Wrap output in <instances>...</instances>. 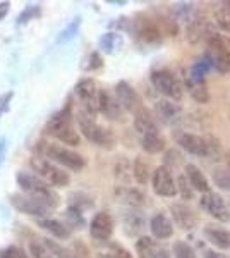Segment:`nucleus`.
<instances>
[{
	"mask_svg": "<svg viewBox=\"0 0 230 258\" xmlns=\"http://www.w3.org/2000/svg\"><path fill=\"white\" fill-rule=\"evenodd\" d=\"M174 140L184 152L191 153V155H196V157L215 159V157H218L221 153L220 143L213 138V136H199L189 131H175Z\"/></svg>",
	"mask_w": 230,
	"mask_h": 258,
	"instance_id": "obj_1",
	"label": "nucleus"
},
{
	"mask_svg": "<svg viewBox=\"0 0 230 258\" xmlns=\"http://www.w3.org/2000/svg\"><path fill=\"white\" fill-rule=\"evenodd\" d=\"M45 131H47V135L53 136L65 145H70V147H78L81 143V138H79L78 131L72 126V120H70V107H65L60 112H57L53 117H50L47 126H45Z\"/></svg>",
	"mask_w": 230,
	"mask_h": 258,
	"instance_id": "obj_2",
	"label": "nucleus"
},
{
	"mask_svg": "<svg viewBox=\"0 0 230 258\" xmlns=\"http://www.w3.org/2000/svg\"><path fill=\"white\" fill-rule=\"evenodd\" d=\"M18 186L23 189V193L31 195V197L41 200L50 209L58 205V197L55 191H52L47 186V182H43L41 179L33 172H26V170H19L18 176H16Z\"/></svg>",
	"mask_w": 230,
	"mask_h": 258,
	"instance_id": "obj_3",
	"label": "nucleus"
},
{
	"mask_svg": "<svg viewBox=\"0 0 230 258\" xmlns=\"http://www.w3.org/2000/svg\"><path fill=\"white\" fill-rule=\"evenodd\" d=\"M76 120H78L79 131H81L83 136H85L86 140H90L91 143L98 145V147H103V148H112L115 145L114 133H112L110 129L100 126L95 120V117L88 115L85 110L78 112Z\"/></svg>",
	"mask_w": 230,
	"mask_h": 258,
	"instance_id": "obj_4",
	"label": "nucleus"
},
{
	"mask_svg": "<svg viewBox=\"0 0 230 258\" xmlns=\"http://www.w3.org/2000/svg\"><path fill=\"white\" fill-rule=\"evenodd\" d=\"M31 169L41 181L50 186H55V188H65L70 182V176L64 169L57 167L53 162L43 159V157H33Z\"/></svg>",
	"mask_w": 230,
	"mask_h": 258,
	"instance_id": "obj_5",
	"label": "nucleus"
},
{
	"mask_svg": "<svg viewBox=\"0 0 230 258\" xmlns=\"http://www.w3.org/2000/svg\"><path fill=\"white\" fill-rule=\"evenodd\" d=\"M43 145H45L43 153L50 162L62 165V167H65L69 170H74V172L85 169L86 160L81 153L74 152V150H70L67 147H62V145H55V143H43Z\"/></svg>",
	"mask_w": 230,
	"mask_h": 258,
	"instance_id": "obj_6",
	"label": "nucleus"
},
{
	"mask_svg": "<svg viewBox=\"0 0 230 258\" xmlns=\"http://www.w3.org/2000/svg\"><path fill=\"white\" fill-rule=\"evenodd\" d=\"M151 85L153 88L163 95L167 100L179 102L184 97V86L182 83L175 78V74L169 69H157L151 73Z\"/></svg>",
	"mask_w": 230,
	"mask_h": 258,
	"instance_id": "obj_7",
	"label": "nucleus"
},
{
	"mask_svg": "<svg viewBox=\"0 0 230 258\" xmlns=\"http://www.w3.org/2000/svg\"><path fill=\"white\" fill-rule=\"evenodd\" d=\"M206 47H208V59L210 64L221 74L230 73V50L216 31H210L206 35Z\"/></svg>",
	"mask_w": 230,
	"mask_h": 258,
	"instance_id": "obj_8",
	"label": "nucleus"
},
{
	"mask_svg": "<svg viewBox=\"0 0 230 258\" xmlns=\"http://www.w3.org/2000/svg\"><path fill=\"white\" fill-rule=\"evenodd\" d=\"M182 86L186 88V91L191 95L194 102L198 103L210 102V91H208V85L204 81V71L199 66H194V68L187 71Z\"/></svg>",
	"mask_w": 230,
	"mask_h": 258,
	"instance_id": "obj_9",
	"label": "nucleus"
},
{
	"mask_svg": "<svg viewBox=\"0 0 230 258\" xmlns=\"http://www.w3.org/2000/svg\"><path fill=\"white\" fill-rule=\"evenodd\" d=\"M11 205L14 207L18 212H21V214L33 215V217H38V219H47L48 212L52 210L50 207L45 205L41 200L31 197V195H26V193L12 195V197H11Z\"/></svg>",
	"mask_w": 230,
	"mask_h": 258,
	"instance_id": "obj_10",
	"label": "nucleus"
},
{
	"mask_svg": "<svg viewBox=\"0 0 230 258\" xmlns=\"http://www.w3.org/2000/svg\"><path fill=\"white\" fill-rule=\"evenodd\" d=\"M74 90H76L78 98L81 100L83 110H85L88 115L95 117V115L98 114V93H100L96 83L91 80V78H85V80H81L78 83Z\"/></svg>",
	"mask_w": 230,
	"mask_h": 258,
	"instance_id": "obj_11",
	"label": "nucleus"
},
{
	"mask_svg": "<svg viewBox=\"0 0 230 258\" xmlns=\"http://www.w3.org/2000/svg\"><path fill=\"white\" fill-rule=\"evenodd\" d=\"M151 186L153 191L158 197L163 198H174L177 195V186H175V179L170 172L169 167L165 165H158L157 169H153L151 174Z\"/></svg>",
	"mask_w": 230,
	"mask_h": 258,
	"instance_id": "obj_12",
	"label": "nucleus"
},
{
	"mask_svg": "<svg viewBox=\"0 0 230 258\" xmlns=\"http://www.w3.org/2000/svg\"><path fill=\"white\" fill-rule=\"evenodd\" d=\"M114 95L119 102V105L122 107V110H127L131 112L132 115L136 114L139 109H143V100L137 95V91L132 88L129 83L125 81H119L115 85V90H114Z\"/></svg>",
	"mask_w": 230,
	"mask_h": 258,
	"instance_id": "obj_13",
	"label": "nucleus"
},
{
	"mask_svg": "<svg viewBox=\"0 0 230 258\" xmlns=\"http://www.w3.org/2000/svg\"><path fill=\"white\" fill-rule=\"evenodd\" d=\"M201 207L206 210V214H210L213 219H216L218 222H228L230 220V210L225 205V200L220 197L215 191H208L201 197Z\"/></svg>",
	"mask_w": 230,
	"mask_h": 258,
	"instance_id": "obj_14",
	"label": "nucleus"
},
{
	"mask_svg": "<svg viewBox=\"0 0 230 258\" xmlns=\"http://www.w3.org/2000/svg\"><path fill=\"white\" fill-rule=\"evenodd\" d=\"M90 234L96 241H107L114 234V219L108 212H98L90 222Z\"/></svg>",
	"mask_w": 230,
	"mask_h": 258,
	"instance_id": "obj_15",
	"label": "nucleus"
},
{
	"mask_svg": "<svg viewBox=\"0 0 230 258\" xmlns=\"http://www.w3.org/2000/svg\"><path fill=\"white\" fill-rule=\"evenodd\" d=\"M170 215H172L174 222L177 224L182 231H191L198 224V214L194 209H191L186 203H174L170 207Z\"/></svg>",
	"mask_w": 230,
	"mask_h": 258,
	"instance_id": "obj_16",
	"label": "nucleus"
},
{
	"mask_svg": "<svg viewBox=\"0 0 230 258\" xmlns=\"http://www.w3.org/2000/svg\"><path fill=\"white\" fill-rule=\"evenodd\" d=\"M98 112H102L107 119L119 120L122 117V107L119 105L115 95L108 93L107 90H100L98 93Z\"/></svg>",
	"mask_w": 230,
	"mask_h": 258,
	"instance_id": "obj_17",
	"label": "nucleus"
},
{
	"mask_svg": "<svg viewBox=\"0 0 230 258\" xmlns=\"http://www.w3.org/2000/svg\"><path fill=\"white\" fill-rule=\"evenodd\" d=\"M149 231L155 239H170L174 236V224L165 214H155L149 220Z\"/></svg>",
	"mask_w": 230,
	"mask_h": 258,
	"instance_id": "obj_18",
	"label": "nucleus"
},
{
	"mask_svg": "<svg viewBox=\"0 0 230 258\" xmlns=\"http://www.w3.org/2000/svg\"><path fill=\"white\" fill-rule=\"evenodd\" d=\"M203 236L210 244L218 249L230 248V231L220 226H206L203 229Z\"/></svg>",
	"mask_w": 230,
	"mask_h": 258,
	"instance_id": "obj_19",
	"label": "nucleus"
},
{
	"mask_svg": "<svg viewBox=\"0 0 230 258\" xmlns=\"http://www.w3.org/2000/svg\"><path fill=\"white\" fill-rule=\"evenodd\" d=\"M184 176H186V179L189 181L191 188L194 191H198V193H208L210 189V182H208L206 176L203 174V170L198 167V165L194 164H187L186 165V172H184Z\"/></svg>",
	"mask_w": 230,
	"mask_h": 258,
	"instance_id": "obj_20",
	"label": "nucleus"
},
{
	"mask_svg": "<svg viewBox=\"0 0 230 258\" xmlns=\"http://www.w3.org/2000/svg\"><path fill=\"white\" fill-rule=\"evenodd\" d=\"M155 110H157V114L160 115L163 120H167V122H174V120H179L182 117V107L179 105L177 102H172V100H158L157 103H155Z\"/></svg>",
	"mask_w": 230,
	"mask_h": 258,
	"instance_id": "obj_21",
	"label": "nucleus"
},
{
	"mask_svg": "<svg viewBox=\"0 0 230 258\" xmlns=\"http://www.w3.org/2000/svg\"><path fill=\"white\" fill-rule=\"evenodd\" d=\"M115 197L131 207H143L146 203V195L141 189L131 188V186H117Z\"/></svg>",
	"mask_w": 230,
	"mask_h": 258,
	"instance_id": "obj_22",
	"label": "nucleus"
},
{
	"mask_svg": "<svg viewBox=\"0 0 230 258\" xmlns=\"http://www.w3.org/2000/svg\"><path fill=\"white\" fill-rule=\"evenodd\" d=\"M141 147L149 155H157V153H162L167 148V141L162 136V133L157 129V131L141 135Z\"/></svg>",
	"mask_w": 230,
	"mask_h": 258,
	"instance_id": "obj_23",
	"label": "nucleus"
},
{
	"mask_svg": "<svg viewBox=\"0 0 230 258\" xmlns=\"http://www.w3.org/2000/svg\"><path fill=\"white\" fill-rule=\"evenodd\" d=\"M131 170H132V177H134V181L137 182V184L144 186L151 181L153 169H151V165H149V162L146 157L137 155L134 159V164H132Z\"/></svg>",
	"mask_w": 230,
	"mask_h": 258,
	"instance_id": "obj_24",
	"label": "nucleus"
},
{
	"mask_svg": "<svg viewBox=\"0 0 230 258\" xmlns=\"http://www.w3.org/2000/svg\"><path fill=\"white\" fill-rule=\"evenodd\" d=\"M134 127L139 135H146V133L157 131V120H155V115L149 112L146 107L139 109L134 114Z\"/></svg>",
	"mask_w": 230,
	"mask_h": 258,
	"instance_id": "obj_25",
	"label": "nucleus"
},
{
	"mask_svg": "<svg viewBox=\"0 0 230 258\" xmlns=\"http://www.w3.org/2000/svg\"><path fill=\"white\" fill-rule=\"evenodd\" d=\"M38 226L43 227L45 231H48L52 236H55L58 239H67L70 236V231L69 227L65 226L64 222L60 220H55V219H38Z\"/></svg>",
	"mask_w": 230,
	"mask_h": 258,
	"instance_id": "obj_26",
	"label": "nucleus"
},
{
	"mask_svg": "<svg viewBox=\"0 0 230 258\" xmlns=\"http://www.w3.org/2000/svg\"><path fill=\"white\" fill-rule=\"evenodd\" d=\"M139 36L144 41H149V43H155V41H160L162 40V30L158 28L157 23L149 19H144L143 23H139Z\"/></svg>",
	"mask_w": 230,
	"mask_h": 258,
	"instance_id": "obj_27",
	"label": "nucleus"
},
{
	"mask_svg": "<svg viewBox=\"0 0 230 258\" xmlns=\"http://www.w3.org/2000/svg\"><path fill=\"white\" fill-rule=\"evenodd\" d=\"M211 177L215 186H218L220 189L230 191V167L228 165H216L211 170Z\"/></svg>",
	"mask_w": 230,
	"mask_h": 258,
	"instance_id": "obj_28",
	"label": "nucleus"
},
{
	"mask_svg": "<svg viewBox=\"0 0 230 258\" xmlns=\"http://www.w3.org/2000/svg\"><path fill=\"white\" fill-rule=\"evenodd\" d=\"M208 33H210V28H208V24L204 23V21H198V19H196L194 23L189 24V28H187V38H189L191 43H198V41H201L203 38L206 40Z\"/></svg>",
	"mask_w": 230,
	"mask_h": 258,
	"instance_id": "obj_29",
	"label": "nucleus"
},
{
	"mask_svg": "<svg viewBox=\"0 0 230 258\" xmlns=\"http://www.w3.org/2000/svg\"><path fill=\"white\" fill-rule=\"evenodd\" d=\"M157 243L151 238H148V236H141L136 241V253L139 258H153L157 255Z\"/></svg>",
	"mask_w": 230,
	"mask_h": 258,
	"instance_id": "obj_30",
	"label": "nucleus"
},
{
	"mask_svg": "<svg viewBox=\"0 0 230 258\" xmlns=\"http://www.w3.org/2000/svg\"><path fill=\"white\" fill-rule=\"evenodd\" d=\"M43 244L53 258H78L72 251H69L67 248H64L62 244H58L57 241H53V239H48V238L43 239Z\"/></svg>",
	"mask_w": 230,
	"mask_h": 258,
	"instance_id": "obj_31",
	"label": "nucleus"
},
{
	"mask_svg": "<svg viewBox=\"0 0 230 258\" xmlns=\"http://www.w3.org/2000/svg\"><path fill=\"white\" fill-rule=\"evenodd\" d=\"M172 255L174 258H196V251L189 243L179 239V241H175L172 246Z\"/></svg>",
	"mask_w": 230,
	"mask_h": 258,
	"instance_id": "obj_32",
	"label": "nucleus"
},
{
	"mask_svg": "<svg viewBox=\"0 0 230 258\" xmlns=\"http://www.w3.org/2000/svg\"><path fill=\"white\" fill-rule=\"evenodd\" d=\"M129 172H132L131 167H129V162L124 159V157H120L119 162L114 165V174L115 177L119 179L120 182H127L129 181Z\"/></svg>",
	"mask_w": 230,
	"mask_h": 258,
	"instance_id": "obj_33",
	"label": "nucleus"
},
{
	"mask_svg": "<svg viewBox=\"0 0 230 258\" xmlns=\"http://www.w3.org/2000/svg\"><path fill=\"white\" fill-rule=\"evenodd\" d=\"M175 186H177V193H181L182 200H192V197H194V189L191 188V184L186 179V176H179L177 181H175Z\"/></svg>",
	"mask_w": 230,
	"mask_h": 258,
	"instance_id": "obj_34",
	"label": "nucleus"
},
{
	"mask_svg": "<svg viewBox=\"0 0 230 258\" xmlns=\"http://www.w3.org/2000/svg\"><path fill=\"white\" fill-rule=\"evenodd\" d=\"M103 258H134L129 253V249H125L124 246H120V244H110L108 249L105 253H103Z\"/></svg>",
	"mask_w": 230,
	"mask_h": 258,
	"instance_id": "obj_35",
	"label": "nucleus"
},
{
	"mask_svg": "<svg viewBox=\"0 0 230 258\" xmlns=\"http://www.w3.org/2000/svg\"><path fill=\"white\" fill-rule=\"evenodd\" d=\"M215 23L221 31L230 33V11L228 9H220L215 14Z\"/></svg>",
	"mask_w": 230,
	"mask_h": 258,
	"instance_id": "obj_36",
	"label": "nucleus"
},
{
	"mask_svg": "<svg viewBox=\"0 0 230 258\" xmlns=\"http://www.w3.org/2000/svg\"><path fill=\"white\" fill-rule=\"evenodd\" d=\"M29 251H31L33 258H53L41 241H31V244H29Z\"/></svg>",
	"mask_w": 230,
	"mask_h": 258,
	"instance_id": "obj_37",
	"label": "nucleus"
},
{
	"mask_svg": "<svg viewBox=\"0 0 230 258\" xmlns=\"http://www.w3.org/2000/svg\"><path fill=\"white\" fill-rule=\"evenodd\" d=\"M0 258H29V255L19 246H7L0 251Z\"/></svg>",
	"mask_w": 230,
	"mask_h": 258,
	"instance_id": "obj_38",
	"label": "nucleus"
},
{
	"mask_svg": "<svg viewBox=\"0 0 230 258\" xmlns=\"http://www.w3.org/2000/svg\"><path fill=\"white\" fill-rule=\"evenodd\" d=\"M143 224H144V219H141V217H136V215H132V217L129 219V220H127V219L124 220L125 232L129 231V227H132L129 234H136V232H139V231H141V227H143Z\"/></svg>",
	"mask_w": 230,
	"mask_h": 258,
	"instance_id": "obj_39",
	"label": "nucleus"
},
{
	"mask_svg": "<svg viewBox=\"0 0 230 258\" xmlns=\"http://www.w3.org/2000/svg\"><path fill=\"white\" fill-rule=\"evenodd\" d=\"M203 258H228L225 253L221 251H215V249H208V251H204Z\"/></svg>",
	"mask_w": 230,
	"mask_h": 258,
	"instance_id": "obj_40",
	"label": "nucleus"
},
{
	"mask_svg": "<svg viewBox=\"0 0 230 258\" xmlns=\"http://www.w3.org/2000/svg\"><path fill=\"white\" fill-rule=\"evenodd\" d=\"M7 11H9V4H7V2L0 4V19H2L4 16L7 14Z\"/></svg>",
	"mask_w": 230,
	"mask_h": 258,
	"instance_id": "obj_41",
	"label": "nucleus"
},
{
	"mask_svg": "<svg viewBox=\"0 0 230 258\" xmlns=\"http://www.w3.org/2000/svg\"><path fill=\"white\" fill-rule=\"evenodd\" d=\"M4 153H6V145H4V140H2V143H0V162H2Z\"/></svg>",
	"mask_w": 230,
	"mask_h": 258,
	"instance_id": "obj_42",
	"label": "nucleus"
},
{
	"mask_svg": "<svg viewBox=\"0 0 230 258\" xmlns=\"http://www.w3.org/2000/svg\"><path fill=\"white\" fill-rule=\"evenodd\" d=\"M153 258H170V256L167 255L165 251H157V255H155Z\"/></svg>",
	"mask_w": 230,
	"mask_h": 258,
	"instance_id": "obj_43",
	"label": "nucleus"
},
{
	"mask_svg": "<svg viewBox=\"0 0 230 258\" xmlns=\"http://www.w3.org/2000/svg\"><path fill=\"white\" fill-rule=\"evenodd\" d=\"M225 6H228V11H230V2H227V4H225Z\"/></svg>",
	"mask_w": 230,
	"mask_h": 258,
	"instance_id": "obj_44",
	"label": "nucleus"
},
{
	"mask_svg": "<svg viewBox=\"0 0 230 258\" xmlns=\"http://www.w3.org/2000/svg\"><path fill=\"white\" fill-rule=\"evenodd\" d=\"M227 47H228V50H230V40H228V45H227Z\"/></svg>",
	"mask_w": 230,
	"mask_h": 258,
	"instance_id": "obj_45",
	"label": "nucleus"
}]
</instances>
